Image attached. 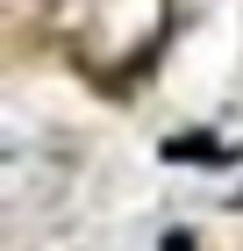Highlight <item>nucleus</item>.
Returning a JSON list of instances; mask_svg holds the SVG:
<instances>
[{"label": "nucleus", "mask_w": 243, "mask_h": 251, "mask_svg": "<svg viewBox=\"0 0 243 251\" xmlns=\"http://www.w3.org/2000/svg\"><path fill=\"white\" fill-rule=\"evenodd\" d=\"M165 251H193V237H172V244H165Z\"/></svg>", "instance_id": "1"}]
</instances>
